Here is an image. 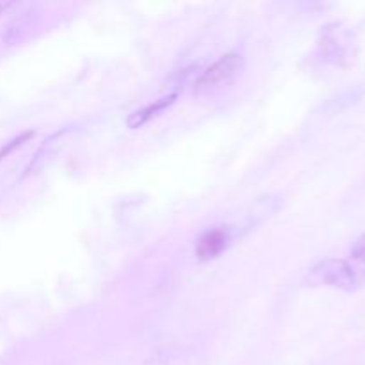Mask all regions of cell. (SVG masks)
<instances>
[{
	"mask_svg": "<svg viewBox=\"0 0 365 365\" xmlns=\"http://www.w3.org/2000/svg\"><path fill=\"white\" fill-rule=\"evenodd\" d=\"M235 232L232 227H214L203 232L195 246V255L198 260H212L223 255L234 245Z\"/></svg>",
	"mask_w": 365,
	"mask_h": 365,
	"instance_id": "3957f363",
	"label": "cell"
},
{
	"mask_svg": "<svg viewBox=\"0 0 365 365\" xmlns=\"http://www.w3.org/2000/svg\"><path fill=\"white\" fill-rule=\"evenodd\" d=\"M11 7H13V4L11 2H0V14L6 13V11L11 9Z\"/></svg>",
	"mask_w": 365,
	"mask_h": 365,
	"instance_id": "8992f818",
	"label": "cell"
},
{
	"mask_svg": "<svg viewBox=\"0 0 365 365\" xmlns=\"http://www.w3.org/2000/svg\"><path fill=\"white\" fill-rule=\"evenodd\" d=\"M307 280L312 285L353 292L365 284V234L360 235L346 259H327L310 269Z\"/></svg>",
	"mask_w": 365,
	"mask_h": 365,
	"instance_id": "6da1fadb",
	"label": "cell"
},
{
	"mask_svg": "<svg viewBox=\"0 0 365 365\" xmlns=\"http://www.w3.org/2000/svg\"><path fill=\"white\" fill-rule=\"evenodd\" d=\"M32 135H34V130L21 132L20 135H16V138L11 139L9 143H6V145H4L2 148H0V160L6 159L7 155H11V153H13L16 148H20V146H24L25 143L29 141V139H32Z\"/></svg>",
	"mask_w": 365,
	"mask_h": 365,
	"instance_id": "5b68a950",
	"label": "cell"
},
{
	"mask_svg": "<svg viewBox=\"0 0 365 365\" xmlns=\"http://www.w3.org/2000/svg\"><path fill=\"white\" fill-rule=\"evenodd\" d=\"M177 96H178L177 93H170V95L160 96L159 100H153V102L148 103V106L134 110V113L127 118V125L130 128H141L143 125H146L148 121H152L153 118L159 116L160 113H164V110L170 109V107L177 102Z\"/></svg>",
	"mask_w": 365,
	"mask_h": 365,
	"instance_id": "277c9868",
	"label": "cell"
},
{
	"mask_svg": "<svg viewBox=\"0 0 365 365\" xmlns=\"http://www.w3.org/2000/svg\"><path fill=\"white\" fill-rule=\"evenodd\" d=\"M245 68V59L237 52H228L214 61L205 71H202L195 82L196 96H214L232 84Z\"/></svg>",
	"mask_w": 365,
	"mask_h": 365,
	"instance_id": "7a4b0ae2",
	"label": "cell"
}]
</instances>
